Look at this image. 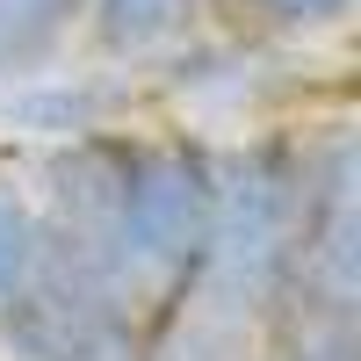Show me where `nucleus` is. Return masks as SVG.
<instances>
[{
    "mask_svg": "<svg viewBox=\"0 0 361 361\" xmlns=\"http://www.w3.org/2000/svg\"><path fill=\"white\" fill-rule=\"evenodd\" d=\"M44 180V217L145 333L202 267L217 217V152L195 137L87 130L51 159Z\"/></svg>",
    "mask_w": 361,
    "mask_h": 361,
    "instance_id": "nucleus-1",
    "label": "nucleus"
},
{
    "mask_svg": "<svg viewBox=\"0 0 361 361\" xmlns=\"http://www.w3.org/2000/svg\"><path fill=\"white\" fill-rule=\"evenodd\" d=\"M0 354L8 361H137V325L109 304L37 195L0 180Z\"/></svg>",
    "mask_w": 361,
    "mask_h": 361,
    "instance_id": "nucleus-2",
    "label": "nucleus"
},
{
    "mask_svg": "<svg viewBox=\"0 0 361 361\" xmlns=\"http://www.w3.org/2000/svg\"><path fill=\"white\" fill-rule=\"evenodd\" d=\"M304 166H311V145H296L282 130L217 159V217H209L202 267L188 275L202 304H217L246 325H267L282 311L296 224H304Z\"/></svg>",
    "mask_w": 361,
    "mask_h": 361,
    "instance_id": "nucleus-3",
    "label": "nucleus"
},
{
    "mask_svg": "<svg viewBox=\"0 0 361 361\" xmlns=\"http://www.w3.org/2000/svg\"><path fill=\"white\" fill-rule=\"evenodd\" d=\"M87 0H0V87L8 80H37L58 44L73 37V15Z\"/></svg>",
    "mask_w": 361,
    "mask_h": 361,
    "instance_id": "nucleus-4",
    "label": "nucleus"
},
{
    "mask_svg": "<svg viewBox=\"0 0 361 361\" xmlns=\"http://www.w3.org/2000/svg\"><path fill=\"white\" fill-rule=\"evenodd\" d=\"M188 22H195V0H94V29L116 58L166 51Z\"/></svg>",
    "mask_w": 361,
    "mask_h": 361,
    "instance_id": "nucleus-5",
    "label": "nucleus"
},
{
    "mask_svg": "<svg viewBox=\"0 0 361 361\" xmlns=\"http://www.w3.org/2000/svg\"><path fill=\"white\" fill-rule=\"evenodd\" d=\"M238 8L275 22V29H325V22H340L354 0H238Z\"/></svg>",
    "mask_w": 361,
    "mask_h": 361,
    "instance_id": "nucleus-6",
    "label": "nucleus"
},
{
    "mask_svg": "<svg viewBox=\"0 0 361 361\" xmlns=\"http://www.w3.org/2000/svg\"><path fill=\"white\" fill-rule=\"evenodd\" d=\"M296 361H347V340H311V347H296Z\"/></svg>",
    "mask_w": 361,
    "mask_h": 361,
    "instance_id": "nucleus-7",
    "label": "nucleus"
}]
</instances>
